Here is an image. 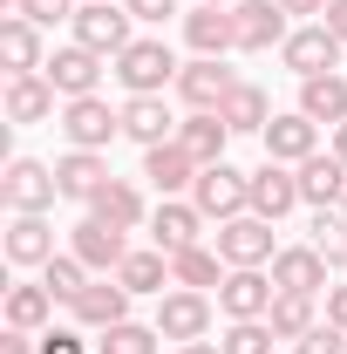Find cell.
<instances>
[{"label":"cell","instance_id":"obj_1","mask_svg":"<svg viewBox=\"0 0 347 354\" xmlns=\"http://www.w3.org/2000/svg\"><path fill=\"white\" fill-rule=\"evenodd\" d=\"M109 75L130 88V95H164V88L177 82V55H171V41H157V35H136V41L116 55Z\"/></svg>","mask_w":347,"mask_h":354},{"label":"cell","instance_id":"obj_2","mask_svg":"<svg viewBox=\"0 0 347 354\" xmlns=\"http://www.w3.org/2000/svg\"><path fill=\"white\" fill-rule=\"evenodd\" d=\"M68 28H75V41H82V48L109 55V62H116V55H123V48L136 41V35H130V28H136V14L123 7V0H82Z\"/></svg>","mask_w":347,"mask_h":354},{"label":"cell","instance_id":"obj_3","mask_svg":"<svg viewBox=\"0 0 347 354\" xmlns=\"http://www.w3.org/2000/svg\"><path fill=\"white\" fill-rule=\"evenodd\" d=\"M191 205L205 212V218H238V212H252V171H238V164H205L198 184H191Z\"/></svg>","mask_w":347,"mask_h":354},{"label":"cell","instance_id":"obj_4","mask_svg":"<svg viewBox=\"0 0 347 354\" xmlns=\"http://www.w3.org/2000/svg\"><path fill=\"white\" fill-rule=\"evenodd\" d=\"M212 245H218V259H225V266H272V259H279L272 218H259V212H238V218H225Z\"/></svg>","mask_w":347,"mask_h":354},{"label":"cell","instance_id":"obj_5","mask_svg":"<svg viewBox=\"0 0 347 354\" xmlns=\"http://www.w3.org/2000/svg\"><path fill=\"white\" fill-rule=\"evenodd\" d=\"M62 136H68V150H109L123 136V109H109L102 95H75V102H62Z\"/></svg>","mask_w":347,"mask_h":354},{"label":"cell","instance_id":"obj_6","mask_svg":"<svg viewBox=\"0 0 347 354\" xmlns=\"http://www.w3.org/2000/svg\"><path fill=\"white\" fill-rule=\"evenodd\" d=\"M341 48H347V41L327 28V21H306V28H293V35H286L279 62H286L300 82H313V75H334V68H341Z\"/></svg>","mask_w":347,"mask_h":354},{"label":"cell","instance_id":"obj_7","mask_svg":"<svg viewBox=\"0 0 347 354\" xmlns=\"http://www.w3.org/2000/svg\"><path fill=\"white\" fill-rule=\"evenodd\" d=\"M272 300H279V286H272L265 266H232L225 286H218V313H225V320H265Z\"/></svg>","mask_w":347,"mask_h":354},{"label":"cell","instance_id":"obj_8","mask_svg":"<svg viewBox=\"0 0 347 354\" xmlns=\"http://www.w3.org/2000/svg\"><path fill=\"white\" fill-rule=\"evenodd\" d=\"M164 341L177 348H191V341H205L212 334V300L205 293H191V286H171V293H157V320H150Z\"/></svg>","mask_w":347,"mask_h":354},{"label":"cell","instance_id":"obj_9","mask_svg":"<svg viewBox=\"0 0 347 354\" xmlns=\"http://www.w3.org/2000/svg\"><path fill=\"white\" fill-rule=\"evenodd\" d=\"M55 198H62L55 164H41V157H14L7 164V177H0V205L7 212H48Z\"/></svg>","mask_w":347,"mask_h":354},{"label":"cell","instance_id":"obj_10","mask_svg":"<svg viewBox=\"0 0 347 354\" xmlns=\"http://www.w3.org/2000/svg\"><path fill=\"white\" fill-rule=\"evenodd\" d=\"M102 68H109V55H95V48H82V41H68V48H55L48 55V82H55V95L62 102H75V95H95L102 88Z\"/></svg>","mask_w":347,"mask_h":354},{"label":"cell","instance_id":"obj_11","mask_svg":"<svg viewBox=\"0 0 347 354\" xmlns=\"http://www.w3.org/2000/svg\"><path fill=\"white\" fill-rule=\"evenodd\" d=\"M293 14L279 7V0H232V28H238V48L245 55H265V48H286V28Z\"/></svg>","mask_w":347,"mask_h":354},{"label":"cell","instance_id":"obj_12","mask_svg":"<svg viewBox=\"0 0 347 354\" xmlns=\"http://www.w3.org/2000/svg\"><path fill=\"white\" fill-rule=\"evenodd\" d=\"M68 252H75V259H82L88 272H116V266L130 259V232L88 212V218L75 225V232H68Z\"/></svg>","mask_w":347,"mask_h":354},{"label":"cell","instance_id":"obj_13","mask_svg":"<svg viewBox=\"0 0 347 354\" xmlns=\"http://www.w3.org/2000/svg\"><path fill=\"white\" fill-rule=\"evenodd\" d=\"M232 88H238V75L225 68V55H198V62L177 68V95H184V109H225Z\"/></svg>","mask_w":347,"mask_h":354},{"label":"cell","instance_id":"obj_14","mask_svg":"<svg viewBox=\"0 0 347 354\" xmlns=\"http://www.w3.org/2000/svg\"><path fill=\"white\" fill-rule=\"evenodd\" d=\"M130 286H123V279H116V272H95V279H88L82 286V300H75V327H95V334H102V327H116V320H130Z\"/></svg>","mask_w":347,"mask_h":354},{"label":"cell","instance_id":"obj_15","mask_svg":"<svg viewBox=\"0 0 347 354\" xmlns=\"http://www.w3.org/2000/svg\"><path fill=\"white\" fill-rule=\"evenodd\" d=\"M198 232H205V212H198L191 198H164V205L150 212V245H157V252H191V245H205Z\"/></svg>","mask_w":347,"mask_h":354},{"label":"cell","instance_id":"obj_16","mask_svg":"<svg viewBox=\"0 0 347 354\" xmlns=\"http://www.w3.org/2000/svg\"><path fill=\"white\" fill-rule=\"evenodd\" d=\"M313 150H320V123H313L306 109H286V116L265 123V157H272V164H306Z\"/></svg>","mask_w":347,"mask_h":354},{"label":"cell","instance_id":"obj_17","mask_svg":"<svg viewBox=\"0 0 347 354\" xmlns=\"http://www.w3.org/2000/svg\"><path fill=\"white\" fill-rule=\"evenodd\" d=\"M177 130H184V123L171 116V102H164V95H130V102H123V136L143 143V150L177 143Z\"/></svg>","mask_w":347,"mask_h":354},{"label":"cell","instance_id":"obj_18","mask_svg":"<svg viewBox=\"0 0 347 354\" xmlns=\"http://www.w3.org/2000/svg\"><path fill=\"white\" fill-rule=\"evenodd\" d=\"M334 266L320 259L313 245H279V259H272V286L279 293H327L334 279H327Z\"/></svg>","mask_w":347,"mask_h":354},{"label":"cell","instance_id":"obj_19","mask_svg":"<svg viewBox=\"0 0 347 354\" xmlns=\"http://www.w3.org/2000/svg\"><path fill=\"white\" fill-rule=\"evenodd\" d=\"M293 205H300V171H293V164H272V157H265L259 171H252V212L279 225L286 212H293Z\"/></svg>","mask_w":347,"mask_h":354},{"label":"cell","instance_id":"obj_20","mask_svg":"<svg viewBox=\"0 0 347 354\" xmlns=\"http://www.w3.org/2000/svg\"><path fill=\"white\" fill-rule=\"evenodd\" d=\"M293 171H300V205H313V212H327V205L347 198V164L334 157V150H313V157L293 164Z\"/></svg>","mask_w":347,"mask_h":354},{"label":"cell","instance_id":"obj_21","mask_svg":"<svg viewBox=\"0 0 347 354\" xmlns=\"http://www.w3.org/2000/svg\"><path fill=\"white\" fill-rule=\"evenodd\" d=\"M0 62H7V75H41L48 68L41 28H35L28 14H7V21H0Z\"/></svg>","mask_w":347,"mask_h":354},{"label":"cell","instance_id":"obj_22","mask_svg":"<svg viewBox=\"0 0 347 354\" xmlns=\"http://www.w3.org/2000/svg\"><path fill=\"white\" fill-rule=\"evenodd\" d=\"M48 259H55L48 212H14V225H7V266H48Z\"/></svg>","mask_w":347,"mask_h":354},{"label":"cell","instance_id":"obj_23","mask_svg":"<svg viewBox=\"0 0 347 354\" xmlns=\"http://www.w3.org/2000/svg\"><path fill=\"white\" fill-rule=\"evenodd\" d=\"M184 41H191V55H232L238 48L232 7H191L184 14Z\"/></svg>","mask_w":347,"mask_h":354},{"label":"cell","instance_id":"obj_24","mask_svg":"<svg viewBox=\"0 0 347 354\" xmlns=\"http://www.w3.org/2000/svg\"><path fill=\"white\" fill-rule=\"evenodd\" d=\"M177 143H184V150H191V164L205 171V164H225L232 130H225V116H218V109H191V116H184V130H177Z\"/></svg>","mask_w":347,"mask_h":354},{"label":"cell","instance_id":"obj_25","mask_svg":"<svg viewBox=\"0 0 347 354\" xmlns=\"http://www.w3.org/2000/svg\"><path fill=\"white\" fill-rule=\"evenodd\" d=\"M143 177H150L164 198H184V191L198 184V164H191L184 143H157V150H143Z\"/></svg>","mask_w":347,"mask_h":354},{"label":"cell","instance_id":"obj_26","mask_svg":"<svg viewBox=\"0 0 347 354\" xmlns=\"http://www.w3.org/2000/svg\"><path fill=\"white\" fill-rule=\"evenodd\" d=\"M55 184H62V198L88 205V198L109 184V164H102V150H68V157H55Z\"/></svg>","mask_w":347,"mask_h":354},{"label":"cell","instance_id":"obj_27","mask_svg":"<svg viewBox=\"0 0 347 354\" xmlns=\"http://www.w3.org/2000/svg\"><path fill=\"white\" fill-rule=\"evenodd\" d=\"M218 116H225V130H232V136H265V123H272L279 109L265 102L259 82H238L232 95H225V109H218Z\"/></svg>","mask_w":347,"mask_h":354},{"label":"cell","instance_id":"obj_28","mask_svg":"<svg viewBox=\"0 0 347 354\" xmlns=\"http://www.w3.org/2000/svg\"><path fill=\"white\" fill-rule=\"evenodd\" d=\"M55 116V82L48 75H7V123H48Z\"/></svg>","mask_w":347,"mask_h":354},{"label":"cell","instance_id":"obj_29","mask_svg":"<svg viewBox=\"0 0 347 354\" xmlns=\"http://www.w3.org/2000/svg\"><path fill=\"white\" fill-rule=\"evenodd\" d=\"M300 109L313 116V123L341 130L347 123V75H313V82H300Z\"/></svg>","mask_w":347,"mask_h":354},{"label":"cell","instance_id":"obj_30","mask_svg":"<svg viewBox=\"0 0 347 354\" xmlns=\"http://www.w3.org/2000/svg\"><path fill=\"white\" fill-rule=\"evenodd\" d=\"M225 272H232V266L218 259V245L171 252V286H191V293H205V286H225Z\"/></svg>","mask_w":347,"mask_h":354},{"label":"cell","instance_id":"obj_31","mask_svg":"<svg viewBox=\"0 0 347 354\" xmlns=\"http://www.w3.org/2000/svg\"><path fill=\"white\" fill-rule=\"evenodd\" d=\"M88 212L109 218V225H123V232H136V225H143V191H136L130 177H109V184L88 198Z\"/></svg>","mask_w":347,"mask_h":354},{"label":"cell","instance_id":"obj_32","mask_svg":"<svg viewBox=\"0 0 347 354\" xmlns=\"http://www.w3.org/2000/svg\"><path fill=\"white\" fill-rule=\"evenodd\" d=\"M48 320H55V293H48L41 279H35V286H7V327L48 334Z\"/></svg>","mask_w":347,"mask_h":354},{"label":"cell","instance_id":"obj_33","mask_svg":"<svg viewBox=\"0 0 347 354\" xmlns=\"http://www.w3.org/2000/svg\"><path fill=\"white\" fill-rule=\"evenodd\" d=\"M116 279H123L130 293H164V286H171V252H157V245L136 252V245H130V259L116 266Z\"/></svg>","mask_w":347,"mask_h":354},{"label":"cell","instance_id":"obj_34","mask_svg":"<svg viewBox=\"0 0 347 354\" xmlns=\"http://www.w3.org/2000/svg\"><path fill=\"white\" fill-rule=\"evenodd\" d=\"M88 279H95V272H88L75 252H55V259L41 266V286L55 293V300H62V307H75V300H82V286H88Z\"/></svg>","mask_w":347,"mask_h":354},{"label":"cell","instance_id":"obj_35","mask_svg":"<svg viewBox=\"0 0 347 354\" xmlns=\"http://www.w3.org/2000/svg\"><path fill=\"white\" fill-rule=\"evenodd\" d=\"M157 327H143V320H116V327H102L95 334V354H157Z\"/></svg>","mask_w":347,"mask_h":354},{"label":"cell","instance_id":"obj_36","mask_svg":"<svg viewBox=\"0 0 347 354\" xmlns=\"http://www.w3.org/2000/svg\"><path fill=\"white\" fill-rule=\"evenodd\" d=\"M265 327H272L279 341H300L306 327H313V293H279L272 313H265Z\"/></svg>","mask_w":347,"mask_h":354},{"label":"cell","instance_id":"obj_37","mask_svg":"<svg viewBox=\"0 0 347 354\" xmlns=\"http://www.w3.org/2000/svg\"><path fill=\"white\" fill-rule=\"evenodd\" d=\"M306 245H313L320 259L334 266V272H347V218H341V212H320V218H313V239H306Z\"/></svg>","mask_w":347,"mask_h":354},{"label":"cell","instance_id":"obj_38","mask_svg":"<svg viewBox=\"0 0 347 354\" xmlns=\"http://www.w3.org/2000/svg\"><path fill=\"white\" fill-rule=\"evenodd\" d=\"M272 341H279V334H272L265 320H232V327L218 334V348H225V354H272Z\"/></svg>","mask_w":347,"mask_h":354},{"label":"cell","instance_id":"obj_39","mask_svg":"<svg viewBox=\"0 0 347 354\" xmlns=\"http://www.w3.org/2000/svg\"><path fill=\"white\" fill-rule=\"evenodd\" d=\"M293 354H347V334L334 327V320H313L300 341H293Z\"/></svg>","mask_w":347,"mask_h":354},{"label":"cell","instance_id":"obj_40","mask_svg":"<svg viewBox=\"0 0 347 354\" xmlns=\"http://www.w3.org/2000/svg\"><path fill=\"white\" fill-rule=\"evenodd\" d=\"M82 0H14V14H28L35 28H55V21H75Z\"/></svg>","mask_w":347,"mask_h":354},{"label":"cell","instance_id":"obj_41","mask_svg":"<svg viewBox=\"0 0 347 354\" xmlns=\"http://www.w3.org/2000/svg\"><path fill=\"white\" fill-rule=\"evenodd\" d=\"M123 7H130L143 28H164V21H177V7H184V0H123Z\"/></svg>","mask_w":347,"mask_h":354},{"label":"cell","instance_id":"obj_42","mask_svg":"<svg viewBox=\"0 0 347 354\" xmlns=\"http://www.w3.org/2000/svg\"><path fill=\"white\" fill-rule=\"evenodd\" d=\"M41 354H88L82 327H48V334H41Z\"/></svg>","mask_w":347,"mask_h":354},{"label":"cell","instance_id":"obj_43","mask_svg":"<svg viewBox=\"0 0 347 354\" xmlns=\"http://www.w3.org/2000/svg\"><path fill=\"white\" fill-rule=\"evenodd\" d=\"M0 354H41V334H21V327H7V334H0Z\"/></svg>","mask_w":347,"mask_h":354},{"label":"cell","instance_id":"obj_44","mask_svg":"<svg viewBox=\"0 0 347 354\" xmlns=\"http://www.w3.org/2000/svg\"><path fill=\"white\" fill-rule=\"evenodd\" d=\"M327 320L347 334V279H334V286H327Z\"/></svg>","mask_w":347,"mask_h":354},{"label":"cell","instance_id":"obj_45","mask_svg":"<svg viewBox=\"0 0 347 354\" xmlns=\"http://www.w3.org/2000/svg\"><path fill=\"white\" fill-rule=\"evenodd\" d=\"M320 21H327V28L347 41V0H327V14H320Z\"/></svg>","mask_w":347,"mask_h":354},{"label":"cell","instance_id":"obj_46","mask_svg":"<svg viewBox=\"0 0 347 354\" xmlns=\"http://www.w3.org/2000/svg\"><path fill=\"white\" fill-rule=\"evenodd\" d=\"M286 14H327V0H279Z\"/></svg>","mask_w":347,"mask_h":354},{"label":"cell","instance_id":"obj_47","mask_svg":"<svg viewBox=\"0 0 347 354\" xmlns=\"http://www.w3.org/2000/svg\"><path fill=\"white\" fill-rule=\"evenodd\" d=\"M177 354H225L218 341H191V348H177Z\"/></svg>","mask_w":347,"mask_h":354},{"label":"cell","instance_id":"obj_48","mask_svg":"<svg viewBox=\"0 0 347 354\" xmlns=\"http://www.w3.org/2000/svg\"><path fill=\"white\" fill-rule=\"evenodd\" d=\"M334 157H341V164H347V123H341V130H334Z\"/></svg>","mask_w":347,"mask_h":354},{"label":"cell","instance_id":"obj_49","mask_svg":"<svg viewBox=\"0 0 347 354\" xmlns=\"http://www.w3.org/2000/svg\"><path fill=\"white\" fill-rule=\"evenodd\" d=\"M191 7H232V0H191Z\"/></svg>","mask_w":347,"mask_h":354},{"label":"cell","instance_id":"obj_50","mask_svg":"<svg viewBox=\"0 0 347 354\" xmlns=\"http://www.w3.org/2000/svg\"><path fill=\"white\" fill-rule=\"evenodd\" d=\"M341 218H347V198H341Z\"/></svg>","mask_w":347,"mask_h":354}]
</instances>
